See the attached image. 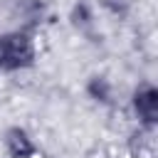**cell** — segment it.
Returning a JSON list of instances; mask_svg holds the SVG:
<instances>
[{
  "instance_id": "4",
  "label": "cell",
  "mask_w": 158,
  "mask_h": 158,
  "mask_svg": "<svg viewBox=\"0 0 158 158\" xmlns=\"http://www.w3.org/2000/svg\"><path fill=\"white\" fill-rule=\"evenodd\" d=\"M86 96L94 104H99V106H111L114 104V96H116L114 81L106 74H91L86 79Z\"/></svg>"
},
{
  "instance_id": "5",
  "label": "cell",
  "mask_w": 158,
  "mask_h": 158,
  "mask_svg": "<svg viewBox=\"0 0 158 158\" xmlns=\"http://www.w3.org/2000/svg\"><path fill=\"white\" fill-rule=\"evenodd\" d=\"M96 22V15H94V5L89 0H74L72 7H69V25L79 32H89Z\"/></svg>"
},
{
  "instance_id": "1",
  "label": "cell",
  "mask_w": 158,
  "mask_h": 158,
  "mask_svg": "<svg viewBox=\"0 0 158 158\" xmlns=\"http://www.w3.org/2000/svg\"><path fill=\"white\" fill-rule=\"evenodd\" d=\"M37 62V37L35 32L20 27L0 32V72L15 74L35 67Z\"/></svg>"
},
{
  "instance_id": "3",
  "label": "cell",
  "mask_w": 158,
  "mask_h": 158,
  "mask_svg": "<svg viewBox=\"0 0 158 158\" xmlns=\"http://www.w3.org/2000/svg\"><path fill=\"white\" fill-rule=\"evenodd\" d=\"M2 148H5L7 158H37V153H40L35 138L22 126L5 128V133H2Z\"/></svg>"
},
{
  "instance_id": "7",
  "label": "cell",
  "mask_w": 158,
  "mask_h": 158,
  "mask_svg": "<svg viewBox=\"0 0 158 158\" xmlns=\"http://www.w3.org/2000/svg\"><path fill=\"white\" fill-rule=\"evenodd\" d=\"M133 2L136 0H99V5L114 17H126L133 10Z\"/></svg>"
},
{
  "instance_id": "2",
  "label": "cell",
  "mask_w": 158,
  "mask_h": 158,
  "mask_svg": "<svg viewBox=\"0 0 158 158\" xmlns=\"http://www.w3.org/2000/svg\"><path fill=\"white\" fill-rule=\"evenodd\" d=\"M128 106H131V114L141 128L156 131V126H158V89L153 81L136 84L131 91Z\"/></svg>"
},
{
  "instance_id": "6",
  "label": "cell",
  "mask_w": 158,
  "mask_h": 158,
  "mask_svg": "<svg viewBox=\"0 0 158 158\" xmlns=\"http://www.w3.org/2000/svg\"><path fill=\"white\" fill-rule=\"evenodd\" d=\"M153 131H146V128H141V126H136L131 133H128V141H126V146H128V153L133 156V158H141V156H146L148 151H151V143H153Z\"/></svg>"
}]
</instances>
